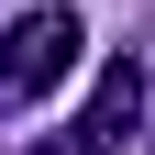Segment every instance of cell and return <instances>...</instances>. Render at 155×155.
I'll return each mask as SVG.
<instances>
[{"label": "cell", "mask_w": 155, "mask_h": 155, "mask_svg": "<svg viewBox=\"0 0 155 155\" xmlns=\"http://www.w3.org/2000/svg\"><path fill=\"white\" fill-rule=\"evenodd\" d=\"M89 55V22H78V0H33L0 22V100H45L67 89V67Z\"/></svg>", "instance_id": "6da1fadb"}, {"label": "cell", "mask_w": 155, "mask_h": 155, "mask_svg": "<svg viewBox=\"0 0 155 155\" xmlns=\"http://www.w3.org/2000/svg\"><path fill=\"white\" fill-rule=\"evenodd\" d=\"M133 122H144V55H111L100 89H89V111H78V155H122Z\"/></svg>", "instance_id": "7a4b0ae2"}, {"label": "cell", "mask_w": 155, "mask_h": 155, "mask_svg": "<svg viewBox=\"0 0 155 155\" xmlns=\"http://www.w3.org/2000/svg\"><path fill=\"white\" fill-rule=\"evenodd\" d=\"M33 155H78V144H33Z\"/></svg>", "instance_id": "3957f363"}]
</instances>
